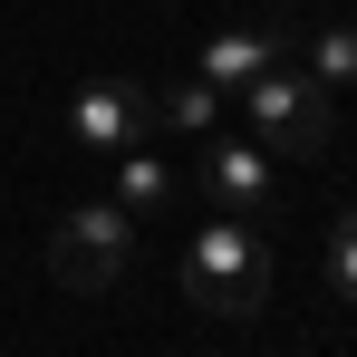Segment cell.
<instances>
[{"label": "cell", "mask_w": 357, "mask_h": 357, "mask_svg": "<svg viewBox=\"0 0 357 357\" xmlns=\"http://www.w3.org/2000/svg\"><path fill=\"white\" fill-rule=\"evenodd\" d=\"M193 183L222 203V213H271L280 203V174H271V145H222V135H203V165H193Z\"/></svg>", "instance_id": "obj_5"}, {"label": "cell", "mask_w": 357, "mask_h": 357, "mask_svg": "<svg viewBox=\"0 0 357 357\" xmlns=\"http://www.w3.org/2000/svg\"><path fill=\"white\" fill-rule=\"evenodd\" d=\"M271 59H290V20H241V29H222L213 49H203V87H251Z\"/></svg>", "instance_id": "obj_6"}, {"label": "cell", "mask_w": 357, "mask_h": 357, "mask_svg": "<svg viewBox=\"0 0 357 357\" xmlns=\"http://www.w3.org/2000/svg\"><path fill=\"white\" fill-rule=\"evenodd\" d=\"M68 135H77V155H126V145L155 135V97L135 77H87L68 97Z\"/></svg>", "instance_id": "obj_4"}, {"label": "cell", "mask_w": 357, "mask_h": 357, "mask_svg": "<svg viewBox=\"0 0 357 357\" xmlns=\"http://www.w3.org/2000/svg\"><path fill=\"white\" fill-rule=\"evenodd\" d=\"M213 116H222V87H203V77H183V87H165L155 97V126H174V135H213Z\"/></svg>", "instance_id": "obj_9"}, {"label": "cell", "mask_w": 357, "mask_h": 357, "mask_svg": "<svg viewBox=\"0 0 357 357\" xmlns=\"http://www.w3.org/2000/svg\"><path fill=\"white\" fill-rule=\"evenodd\" d=\"M241 107H251V145H271V155H319L328 145V87L319 77H299V68H261L251 87H232Z\"/></svg>", "instance_id": "obj_2"}, {"label": "cell", "mask_w": 357, "mask_h": 357, "mask_svg": "<svg viewBox=\"0 0 357 357\" xmlns=\"http://www.w3.org/2000/svg\"><path fill=\"white\" fill-rule=\"evenodd\" d=\"M126 261H135V213H126L116 193L107 203H77L49 241V271H59V290H107L126 280Z\"/></svg>", "instance_id": "obj_3"}, {"label": "cell", "mask_w": 357, "mask_h": 357, "mask_svg": "<svg viewBox=\"0 0 357 357\" xmlns=\"http://www.w3.org/2000/svg\"><path fill=\"white\" fill-rule=\"evenodd\" d=\"M290 49H309V68H299V77H319L328 97L357 77V29H338V20H319V29H290Z\"/></svg>", "instance_id": "obj_8"}, {"label": "cell", "mask_w": 357, "mask_h": 357, "mask_svg": "<svg viewBox=\"0 0 357 357\" xmlns=\"http://www.w3.org/2000/svg\"><path fill=\"white\" fill-rule=\"evenodd\" d=\"M107 183H116V203H126V213H155V203H174V165H165V155H145V145L107 155Z\"/></svg>", "instance_id": "obj_7"}, {"label": "cell", "mask_w": 357, "mask_h": 357, "mask_svg": "<svg viewBox=\"0 0 357 357\" xmlns=\"http://www.w3.org/2000/svg\"><path fill=\"white\" fill-rule=\"evenodd\" d=\"M280 10H290V0H280Z\"/></svg>", "instance_id": "obj_11"}, {"label": "cell", "mask_w": 357, "mask_h": 357, "mask_svg": "<svg viewBox=\"0 0 357 357\" xmlns=\"http://www.w3.org/2000/svg\"><path fill=\"white\" fill-rule=\"evenodd\" d=\"M183 299L213 309V319H251V309L271 299V232H261L251 213L203 222L193 251H183Z\"/></svg>", "instance_id": "obj_1"}, {"label": "cell", "mask_w": 357, "mask_h": 357, "mask_svg": "<svg viewBox=\"0 0 357 357\" xmlns=\"http://www.w3.org/2000/svg\"><path fill=\"white\" fill-rule=\"evenodd\" d=\"M328 290L357 309V213H338V222H328Z\"/></svg>", "instance_id": "obj_10"}]
</instances>
